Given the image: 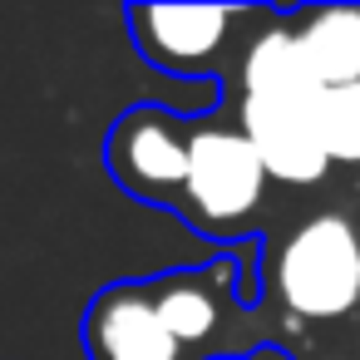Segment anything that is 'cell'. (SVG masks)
<instances>
[{"mask_svg":"<svg viewBox=\"0 0 360 360\" xmlns=\"http://www.w3.org/2000/svg\"><path fill=\"white\" fill-rule=\"evenodd\" d=\"M266 286L281 311L306 326L345 321L360 306V227L345 212L306 217L276 247Z\"/></svg>","mask_w":360,"mask_h":360,"instance_id":"obj_2","label":"cell"},{"mask_svg":"<svg viewBox=\"0 0 360 360\" xmlns=\"http://www.w3.org/2000/svg\"><path fill=\"white\" fill-rule=\"evenodd\" d=\"M316 134L330 163H360V84L316 94Z\"/></svg>","mask_w":360,"mask_h":360,"instance_id":"obj_9","label":"cell"},{"mask_svg":"<svg viewBox=\"0 0 360 360\" xmlns=\"http://www.w3.org/2000/svg\"><path fill=\"white\" fill-rule=\"evenodd\" d=\"M286 25L321 89L360 84V11L355 6L296 11V15H286Z\"/></svg>","mask_w":360,"mask_h":360,"instance_id":"obj_7","label":"cell"},{"mask_svg":"<svg viewBox=\"0 0 360 360\" xmlns=\"http://www.w3.org/2000/svg\"><path fill=\"white\" fill-rule=\"evenodd\" d=\"M188 143H193V114L163 104H134L104 134V168L114 188H124L134 202L173 212L188 183Z\"/></svg>","mask_w":360,"mask_h":360,"instance_id":"obj_4","label":"cell"},{"mask_svg":"<svg viewBox=\"0 0 360 360\" xmlns=\"http://www.w3.org/2000/svg\"><path fill=\"white\" fill-rule=\"evenodd\" d=\"M79 340L89 360H183L143 281L99 286L79 316Z\"/></svg>","mask_w":360,"mask_h":360,"instance_id":"obj_6","label":"cell"},{"mask_svg":"<svg viewBox=\"0 0 360 360\" xmlns=\"http://www.w3.org/2000/svg\"><path fill=\"white\" fill-rule=\"evenodd\" d=\"M271 11L257 6H129L134 50L173 79H222L242 60V30L262 25Z\"/></svg>","mask_w":360,"mask_h":360,"instance_id":"obj_3","label":"cell"},{"mask_svg":"<svg viewBox=\"0 0 360 360\" xmlns=\"http://www.w3.org/2000/svg\"><path fill=\"white\" fill-rule=\"evenodd\" d=\"M237 129L257 148L266 178L286 188H311L326 178L330 158L316 134V99H237Z\"/></svg>","mask_w":360,"mask_h":360,"instance_id":"obj_5","label":"cell"},{"mask_svg":"<svg viewBox=\"0 0 360 360\" xmlns=\"http://www.w3.org/2000/svg\"><path fill=\"white\" fill-rule=\"evenodd\" d=\"M266 168L237 119L222 114H193V143H188V183L173 207L198 237L227 247L257 242V222L266 207Z\"/></svg>","mask_w":360,"mask_h":360,"instance_id":"obj_1","label":"cell"},{"mask_svg":"<svg viewBox=\"0 0 360 360\" xmlns=\"http://www.w3.org/2000/svg\"><path fill=\"white\" fill-rule=\"evenodd\" d=\"M237 84H242V99H316L321 84L316 75L306 70L296 40H291V25L281 15L266 20V30H257L237 60Z\"/></svg>","mask_w":360,"mask_h":360,"instance_id":"obj_8","label":"cell"}]
</instances>
